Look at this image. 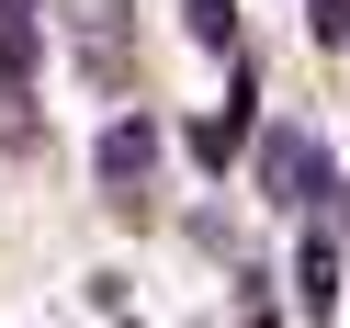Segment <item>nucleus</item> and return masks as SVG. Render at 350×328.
<instances>
[{
    "label": "nucleus",
    "mask_w": 350,
    "mask_h": 328,
    "mask_svg": "<svg viewBox=\"0 0 350 328\" xmlns=\"http://www.w3.org/2000/svg\"><path fill=\"white\" fill-rule=\"evenodd\" d=\"M260 181H271V204H327V147H317V136H294V125H271Z\"/></svg>",
    "instance_id": "nucleus-1"
},
{
    "label": "nucleus",
    "mask_w": 350,
    "mask_h": 328,
    "mask_svg": "<svg viewBox=\"0 0 350 328\" xmlns=\"http://www.w3.org/2000/svg\"><path fill=\"white\" fill-rule=\"evenodd\" d=\"M147 159H159V125H147V114L102 125V192H113V204H136V192H147Z\"/></svg>",
    "instance_id": "nucleus-2"
},
{
    "label": "nucleus",
    "mask_w": 350,
    "mask_h": 328,
    "mask_svg": "<svg viewBox=\"0 0 350 328\" xmlns=\"http://www.w3.org/2000/svg\"><path fill=\"white\" fill-rule=\"evenodd\" d=\"M294 305H305V317L339 305V249H327V238H305V249H294Z\"/></svg>",
    "instance_id": "nucleus-3"
},
{
    "label": "nucleus",
    "mask_w": 350,
    "mask_h": 328,
    "mask_svg": "<svg viewBox=\"0 0 350 328\" xmlns=\"http://www.w3.org/2000/svg\"><path fill=\"white\" fill-rule=\"evenodd\" d=\"M237 147H249V114H204V125H192V159H204V170H226Z\"/></svg>",
    "instance_id": "nucleus-4"
},
{
    "label": "nucleus",
    "mask_w": 350,
    "mask_h": 328,
    "mask_svg": "<svg viewBox=\"0 0 350 328\" xmlns=\"http://www.w3.org/2000/svg\"><path fill=\"white\" fill-rule=\"evenodd\" d=\"M305 23H317L327 46H350V0H317V12H305Z\"/></svg>",
    "instance_id": "nucleus-5"
}]
</instances>
